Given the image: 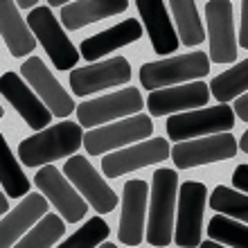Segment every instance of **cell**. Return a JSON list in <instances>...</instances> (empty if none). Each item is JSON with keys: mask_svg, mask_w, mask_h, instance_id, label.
Segmentation results:
<instances>
[{"mask_svg": "<svg viewBox=\"0 0 248 248\" xmlns=\"http://www.w3.org/2000/svg\"><path fill=\"white\" fill-rule=\"evenodd\" d=\"M84 144V133L79 122H59L54 126L25 138L18 144V158L27 167L50 165L59 158H68Z\"/></svg>", "mask_w": 248, "mask_h": 248, "instance_id": "cell-1", "label": "cell"}, {"mask_svg": "<svg viewBox=\"0 0 248 248\" xmlns=\"http://www.w3.org/2000/svg\"><path fill=\"white\" fill-rule=\"evenodd\" d=\"M178 174L174 170H158L151 176V205L147 242L151 246H170L174 239V210H176Z\"/></svg>", "mask_w": 248, "mask_h": 248, "instance_id": "cell-2", "label": "cell"}, {"mask_svg": "<svg viewBox=\"0 0 248 248\" xmlns=\"http://www.w3.org/2000/svg\"><path fill=\"white\" fill-rule=\"evenodd\" d=\"M210 72V57L205 52H187L174 59L154 61L140 68V84L147 91H163L174 84L201 79Z\"/></svg>", "mask_w": 248, "mask_h": 248, "instance_id": "cell-3", "label": "cell"}, {"mask_svg": "<svg viewBox=\"0 0 248 248\" xmlns=\"http://www.w3.org/2000/svg\"><path fill=\"white\" fill-rule=\"evenodd\" d=\"M167 136L174 142H185L199 136H217V133H230L235 126V111L228 104L210 106V108H199V111L176 113L167 120Z\"/></svg>", "mask_w": 248, "mask_h": 248, "instance_id": "cell-4", "label": "cell"}, {"mask_svg": "<svg viewBox=\"0 0 248 248\" xmlns=\"http://www.w3.org/2000/svg\"><path fill=\"white\" fill-rule=\"evenodd\" d=\"M27 25H30L34 36L41 41L43 50L50 54V61L54 63L57 70H68V68L77 65L81 52L70 43L68 34L61 30L59 20L54 18L50 7L41 5L32 14H27Z\"/></svg>", "mask_w": 248, "mask_h": 248, "instance_id": "cell-5", "label": "cell"}, {"mask_svg": "<svg viewBox=\"0 0 248 248\" xmlns=\"http://www.w3.org/2000/svg\"><path fill=\"white\" fill-rule=\"evenodd\" d=\"M154 133V122L149 115H131V118L122 120V122L104 124L99 129H93L84 136L86 151L91 156H102L108 154L113 149H122L124 144L138 142L144 140Z\"/></svg>", "mask_w": 248, "mask_h": 248, "instance_id": "cell-6", "label": "cell"}, {"mask_svg": "<svg viewBox=\"0 0 248 248\" xmlns=\"http://www.w3.org/2000/svg\"><path fill=\"white\" fill-rule=\"evenodd\" d=\"M144 99L138 88H122L120 93H111L104 97L91 99L77 106V122L86 129H95L104 122H113L124 115H136L142 111Z\"/></svg>", "mask_w": 248, "mask_h": 248, "instance_id": "cell-7", "label": "cell"}, {"mask_svg": "<svg viewBox=\"0 0 248 248\" xmlns=\"http://www.w3.org/2000/svg\"><path fill=\"white\" fill-rule=\"evenodd\" d=\"M208 199V187L196 181H187L178 189V217H176V246H201L203 232V205Z\"/></svg>", "mask_w": 248, "mask_h": 248, "instance_id": "cell-8", "label": "cell"}, {"mask_svg": "<svg viewBox=\"0 0 248 248\" xmlns=\"http://www.w3.org/2000/svg\"><path fill=\"white\" fill-rule=\"evenodd\" d=\"M63 174L68 176V181H72V183L77 185L79 194L95 208V212L106 215V212H113V210H115V205H118V194H115L111 189V185L95 171V167H93L91 160L86 156L68 158V163L63 165Z\"/></svg>", "mask_w": 248, "mask_h": 248, "instance_id": "cell-9", "label": "cell"}, {"mask_svg": "<svg viewBox=\"0 0 248 248\" xmlns=\"http://www.w3.org/2000/svg\"><path fill=\"white\" fill-rule=\"evenodd\" d=\"M237 154V140L232 133H217V136L199 138V140H185L176 142L171 149V160L176 165V170H189L199 165L219 163L235 158Z\"/></svg>", "mask_w": 248, "mask_h": 248, "instance_id": "cell-10", "label": "cell"}, {"mask_svg": "<svg viewBox=\"0 0 248 248\" xmlns=\"http://www.w3.org/2000/svg\"><path fill=\"white\" fill-rule=\"evenodd\" d=\"M34 183L46 194V199H50V203L57 208V212H61V217L68 223H77L86 217L88 201L81 194L75 192V187L68 183V178L61 176V171L57 167L46 165L34 176Z\"/></svg>", "mask_w": 248, "mask_h": 248, "instance_id": "cell-11", "label": "cell"}, {"mask_svg": "<svg viewBox=\"0 0 248 248\" xmlns=\"http://www.w3.org/2000/svg\"><path fill=\"white\" fill-rule=\"evenodd\" d=\"M205 20H208L210 59L212 63H230L237 59L235 23H232V2L212 0L205 2Z\"/></svg>", "mask_w": 248, "mask_h": 248, "instance_id": "cell-12", "label": "cell"}, {"mask_svg": "<svg viewBox=\"0 0 248 248\" xmlns=\"http://www.w3.org/2000/svg\"><path fill=\"white\" fill-rule=\"evenodd\" d=\"M170 156H171V151H170L167 140L154 138V140H144V142L126 147V149L106 154V156L102 158V170H104V176L120 178V176H124V174H129V171L156 165Z\"/></svg>", "mask_w": 248, "mask_h": 248, "instance_id": "cell-13", "label": "cell"}, {"mask_svg": "<svg viewBox=\"0 0 248 248\" xmlns=\"http://www.w3.org/2000/svg\"><path fill=\"white\" fill-rule=\"evenodd\" d=\"M131 79V65L124 57H113L102 63H91L86 68H77L70 72V86L72 93L79 97L93 95L104 88L122 86Z\"/></svg>", "mask_w": 248, "mask_h": 248, "instance_id": "cell-14", "label": "cell"}, {"mask_svg": "<svg viewBox=\"0 0 248 248\" xmlns=\"http://www.w3.org/2000/svg\"><path fill=\"white\" fill-rule=\"evenodd\" d=\"M20 75H23V79L41 95L43 104L52 111V115H57V118H68V115L75 111V102H72V97L68 95V91L57 81V77L47 70V65L43 63L39 57H30V59L23 61Z\"/></svg>", "mask_w": 248, "mask_h": 248, "instance_id": "cell-15", "label": "cell"}, {"mask_svg": "<svg viewBox=\"0 0 248 248\" xmlns=\"http://www.w3.org/2000/svg\"><path fill=\"white\" fill-rule=\"evenodd\" d=\"M210 102V84L189 81L183 86H171L163 91H154L147 97V108L151 115H176L183 111H194Z\"/></svg>", "mask_w": 248, "mask_h": 248, "instance_id": "cell-16", "label": "cell"}, {"mask_svg": "<svg viewBox=\"0 0 248 248\" xmlns=\"http://www.w3.org/2000/svg\"><path fill=\"white\" fill-rule=\"evenodd\" d=\"M149 185L133 178L124 185L122 194V217H120V242L126 246H138L144 237V217H147V199H149Z\"/></svg>", "mask_w": 248, "mask_h": 248, "instance_id": "cell-17", "label": "cell"}, {"mask_svg": "<svg viewBox=\"0 0 248 248\" xmlns=\"http://www.w3.org/2000/svg\"><path fill=\"white\" fill-rule=\"evenodd\" d=\"M0 91H2V97L18 111V115L25 120V124L30 129L43 131L47 124H50L52 111L34 95L32 88H30L16 72H5V75H2Z\"/></svg>", "mask_w": 248, "mask_h": 248, "instance_id": "cell-18", "label": "cell"}, {"mask_svg": "<svg viewBox=\"0 0 248 248\" xmlns=\"http://www.w3.org/2000/svg\"><path fill=\"white\" fill-rule=\"evenodd\" d=\"M47 215L46 194H27L0 223V248H12L30 232L34 223Z\"/></svg>", "mask_w": 248, "mask_h": 248, "instance_id": "cell-19", "label": "cell"}, {"mask_svg": "<svg viewBox=\"0 0 248 248\" xmlns=\"http://www.w3.org/2000/svg\"><path fill=\"white\" fill-rule=\"evenodd\" d=\"M138 14L144 23V32L149 34L151 47L156 54H171L178 50V36L176 30L170 20L167 2L160 0H138Z\"/></svg>", "mask_w": 248, "mask_h": 248, "instance_id": "cell-20", "label": "cell"}, {"mask_svg": "<svg viewBox=\"0 0 248 248\" xmlns=\"http://www.w3.org/2000/svg\"><path fill=\"white\" fill-rule=\"evenodd\" d=\"M142 36V27L136 18H126L118 25L108 27L104 32L95 34L91 39H84L81 46H79V52L86 61H97L102 59L104 54L113 52V50H120L122 46H129L133 41H138Z\"/></svg>", "mask_w": 248, "mask_h": 248, "instance_id": "cell-21", "label": "cell"}, {"mask_svg": "<svg viewBox=\"0 0 248 248\" xmlns=\"http://www.w3.org/2000/svg\"><path fill=\"white\" fill-rule=\"evenodd\" d=\"M126 7H129L126 0H77V2H68L61 9V23L65 30L75 32L91 23L126 12Z\"/></svg>", "mask_w": 248, "mask_h": 248, "instance_id": "cell-22", "label": "cell"}, {"mask_svg": "<svg viewBox=\"0 0 248 248\" xmlns=\"http://www.w3.org/2000/svg\"><path fill=\"white\" fill-rule=\"evenodd\" d=\"M0 30L12 57H27L32 50H36V36L18 14V5L12 0H5L0 5Z\"/></svg>", "mask_w": 248, "mask_h": 248, "instance_id": "cell-23", "label": "cell"}, {"mask_svg": "<svg viewBox=\"0 0 248 248\" xmlns=\"http://www.w3.org/2000/svg\"><path fill=\"white\" fill-rule=\"evenodd\" d=\"M176 18V30L181 34V43L187 47L199 46L205 41V30H203L201 16L196 12V2L189 0H174L167 5Z\"/></svg>", "mask_w": 248, "mask_h": 248, "instance_id": "cell-24", "label": "cell"}, {"mask_svg": "<svg viewBox=\"0 0 248 248\" xmlns=\"http://www.w3.org/2000/svg\"><path fill=\"white\" fill-rule=\"evenodd\" d=\"M65 232V219L59 215L47 212L30 232H27L18 244H14L12 248H50L59 242Z\"/></svg>", "mask_w": 248, "mask_h": 248, "instance_id": "cell-25", "label": "cell"}, {"mask_svg": "<svg viewBox=\"0 0 248 248\" xmlns=\"http://www.w3.org/2000/svg\"><path fill=\"white\" fill-rule=\"evenodd\" d=\"M210 93L221 104L235 99L242 93H248V59L239 61L235 68H230V70L221 72V75H217L212 79V84H210Z\"/></svg>", "mask_w": 248, "mask_h": 248, "instance_id": "cell-26", "label": "cell"}, {"mask_svg": "<svg viewBox=\"0 0 248 248\" xmlns=\"http://www.w3.org/2000/svg\"><path fill=\"white\" fill-rule=\"evenodd\" d=\"M2 160H0V181H2V192L12 199H20L30 192V178L23 174L20 165L14 158V151L9 144L2 140Z\"/></svg>", "mask_w": 248, "mask_h": 248, "instance_id": "cell-27", "label": "cell"}, {"mask_svg": "<svg viewBox=\"0 0 248 248\" xmlns=\"http://www.w3.org/2000/svg\"><path fill=\"white\" fill-rule=\"evenodd\" d=\"M210 208L219 212V215H226L230 219L248 223V196L239 194L237 189H230L226 185H217L212 189V194H210Z\"/></svg>", "mask_w": 248, "mask_h": 248, "instance_id": "cell-28", "label": "cell"}, {"mask_svg": "<svg viewBox=\"0 0 248 248\" xmlns=\"http://www.w3.org/2000/svg\"><path fill=\"white\" fill-rule=\"evenodd\" d=\"M208 235L212 242L226 244L230 248H248V226L232 221L226 215H215L210 219Z\"/></svg>", "mask_w": 248, "mask_h": 248, "instance_id": "cell-29", "label": "cell"}, {"mask_svg": "<svg viewBox=\"0 0 248 248\" xmlns=\"http://www.w3.org/2000/svg\"><path fill=\"white\" fill-rule=\"evenodd\" d=\"M108 235H111L108 223L102 217H93V219L86 221V226H81L75 235H70L57 248H97L106 242Z\"/></svg>", "mask_w": 248, "mask_h": 248, "instance_id": "cell-30", "label": "cell"}, {"mask_svg": "<svg viewBox=\"0 0 248 248\" xmlns=\"http://www.w3.org/2000/svg\"><path fill=\"white\" fill-rule=\"evenodd\" d=\"M232 185L248 194V165H239L232 174Z\"/></svg>", "mask_w": 248, "mask_h": 248, "instance_id": "cell-31", "label": "cell"}, {"mask_svg": "<svg viewBox=\"0 0 248 248\" xmlns=\"http://www.w3.org/2000/svg\"><path fill=\"white\" fill-rule=\"evenodd\" d=\"M239 46L248 50V0L242 2V27H239Z\"/></svg>", "mask_w": 248, "mask_h": 248, "instance_id": "cell-32", "label": "cell"}, {"mask_svg": "<svg viewBox=\"0 0 248 248\" xmlns=\"http://www.w3.org/2000/svg\"><path fill=\"white\" fill-rule=\"evenodd\" d=\"M235 115L239 120H244V122H248V93L235 102Z\"/></svg>", "mask_w": 248, "mask_h": 248, "instance_id": "cell-33", "label": "cell"}, {"mask_svg": "<svg viewBox=\"0 0 248 248\" xmlns=\"http://www.w3.org/2000/svg\"><path fill=\"white\" fill-rule=\"evenodd\" d=\"M7 199H9V196L2 192V194H0V212H2V215H9V212H12V210H9V201H7Z\"/></svg>", "mask_w": 248, "mask_h": 248, "instance_id": "cell-34", "label": "cell"}, {"mask_svg": "<svg viewBox=\"0 0 248 248\" xmlns=\"http://www.w3.org/2000/svg\"><path fill=\"white\" fill-rule=\"evenodd\" d=\"M16 5L20 7V9H36V5H39V2H36V0H18V2H16Z\"/></svg>", "mask_w": 248, "mask_h": 248, "instance_id": "cell-35", "label": "cell"}, {"mask_svg": "<svg viewBox=\"0 0 248 248\" xmlns=\"http://www.w3.org/2000/svg\"><path fill=\"white\" fill-rule=\"evenodd\" d=\"M199 248H226L223 244H219V242H212V239H208V242H203Z\"/></svg>", "mask_w": 248, "mask_h": 248, "instance_id": "cell-36", "label": "cell"}, {"mask_svg": "<svg viewBox=\"0 0 248 248\" xmlns=\"http://www.w3.org/2000/svg\"><path fill=\"white\" fill-rule=\"evenodd\" d=\"M239 147H242V149H244V151H246V154H248V129L244 131L242 140H239Z\"/></svg>", "mask_w": 248, "mask_h": 248, "instance_id": "cell-37", "label": "cell"}, {"mask_svg": "<svg viewBox=\"0 0 248 248\" xmlns=\"http://www.w3.org/2000/svg\"><path fill=\"white\" fill-rule=\"evenodd\" d=\"M65 5H68V2H63V0H50V5L47 7L52 9V7H65Z\"/></svg>", "mask_w": 248, "mask_h": 248, "instance_id": "cell-38", "label": "cell"}, {"mask_svg": "<svg viewBox=\"0 0 248 248\" xmlns=\"http://www.w3.org/2000/svg\"><path fill=\"white\" fill-rule=\"evenodd\" d=\"M97 248H118V246H115V244H102V246H97Z\"/></svg>", "mask_w": 248, "mask_h": 248, "instance_id": "cell-39", "label": "cell"}]
</instances>
